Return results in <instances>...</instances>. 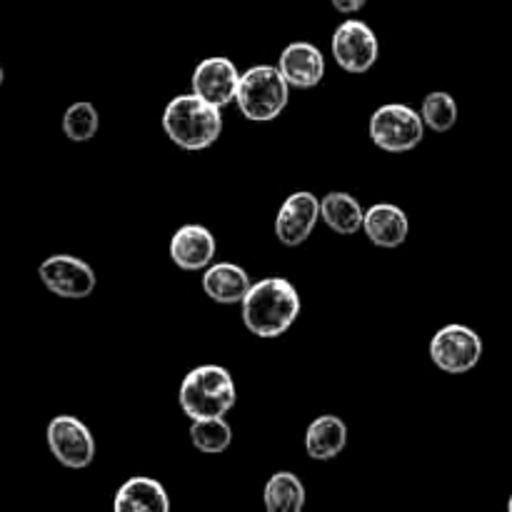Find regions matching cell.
<instances>
[{
    "label": "cell",
    "mask_w": 512,
    "mask_h": 512,
    "mask_svg": "<svg viewBox=\"0 0 512 512\" xmlns=\"http://www.w3.org/2000/svg\"><path fill=\"white\" fill-rule=\"evenodd\" d=\"M300 295L285 278H265L243 300V323L258 338H280L300 315Z\"/></svg>",
    "instance_id": "cell-1"
},
{
    "label": "cell",
    "mask_w": 512,
    "mask_h": 512,
    "mask_svg": "<svg viewBox=\"0 0 512 512\" xmlns=\"http://www.w3.org/2000/svg\"><path fill=\"white\" fill-rule=\"evenodd\" d=\"M163 128L168 138L183 150H205L223 133V115L218 105L200 95H178L163 113Z\"/></svg>",
    "instance_id": "cell-2"
},
{
    "label": "cell",
    "mask_w": 512,
    "mask_h": 512,
    "mask_svg": "<svg viewBox=\"0 0 512 512\" xmlns=\"http://www.w3.org/2000/svg\"><path fill=\"white\" fill-rule=\"evenodd\" d=\"M235 383L220 365H200L185 375L180 385V408L190 420L225 418L235 405Z\"/></svg>",
    "instance_id": "cell-3"
},
{
    "label": "cell",
    "mask_w": 512,
    "mask_h": 512,
    "mask_svg": "<svg viewBox=\"0 0 512 512\" xmlns=\"http://www.w3.org/2000/svg\"><path fill=\"white\" fill-rule=\"evenodd\" d=\"M288 100L290 83L280 73V68H273V65H253L240 78L235 103H238L240 113L248 120L268 123V120H275L283 113Z\"/></svg>",
    "instance_id": "cell-4"
},
{
    "label": "cell",
    "mask_w": 512,
    "mask_h": 512,
    "mask_svg": "<svg viewBox=\"0 0 512 512\" xmlns=\"http://www.w3.org/2000/svg\"><path fill=\"white\" fill-rule=\"evenodd\" d=\"M425 135L423 115L400 103L378 108L370 118V138L385 153H410Z\"/></svg>",
    "instance_id": "cell-5"
},
{
    "label": "cell",
    "mask_w": 512,
    "mask_h": 512,
    "mask_svg": "<svg viewBox=\"0 0 512 512\" xmlns=\"http://www.w3.org/2000/svg\"><path fill=\"white\" fill-rule=\"evenodd\" d=\"M430 358L443 373L465 375L483 358V340L468 325H445L430 340Z\"/></svg>",
    "instance_id": "cell-6"
},
{
    "label": "cell",
    "mask_w": 512,
    "mask_h": 512,
    "mask_svg": "<svg viewBox=\"0 0 512 512\" xmlns=\"http://www.w3.org/2000/svg\"><path fill=\"white\" fill-rule=\"evenodd\" d=\"M48 448L60 465L83 470L95 458V440L88 425L73 415H58L48 425Z\"/></svg>",
    "instance_id": "cell-7"
},
{
    "label": "cell",
    "mask_w": 512,
    "mask_h": 512,
    "mask_svg": "<svg viewBox=\"0 0 512 512\" xmlns=\"http://www.w3.org/2000/svg\"><path fill=\"white\" fill-rule=\"evenodd\" d=\"M380 43L368 23L363 20H345L333 35V58L345 73L363 75L375 65Z\"/></svg>",
    "instance_id": "cell-8"
},
{
    "label": "cell",
    "mask_w": 512,
    "mask_h": 512,
    "mask_svg": "<svg viewBox=\"0 0 512 512\" xmlns=\"http://www.w3.org/2000/svg\"><path fill=\"white\" fill-rule=\"evenodd\" d=\"M40 283L58 298L80 300L88 298L95 290V273L85 260L73 258V255H53L43 260L38 268Z\"/></svg>",
    "instance_id": "cell-9"
},
{
    "label": "cell",
    "mask_w": 512,
    "mask_h": 512,
    "mask_svg": "<svg viewBox=\"0 0 512 512\" xmlns=\"http://www.w3.org/2000/svg\"><path fill=\"white\" fill-rule=\"evenodd\" d=\"M318 218H323L320 200L308 190H298L280 205V213L275 218V235L283 245L295 248L310 238V233L318 225Z\"/></svg>",
    "instance_id": "cell-10"
},
{
    "label": "cell",
    "mask_w": 512,
    "mask_h": 512,
    "mask_svg": "<svg viewBox=\"0 0 512 512\" xmlns=\"http://www.w3.org/2000/svg\"><path fill=\"white\" fill-rule=\"evenodd\" d=\"M240 78L238 68L228 58H205L200 60L193 73V93L208 103L225 108L238 98Z\"/></svg>",
    "instance_id": "cell-11"
},
{
    "label": "cell",
    "mask_w": 512,
    "mask_h": 512,
    "mask_svg": "<svg viewBox=\"0 0 512 512\" xmlns=\"http://www.w3.org/2000/svg\"><path fill=\"white\" fill-rule=\"evenodd\" d=\"M170 258L180 270L198 273L215 258V238L203 225H183L170 240Z\"/></svg>",
    "instance_id": "cell-12"
},
{
    "label": "cell",
    "mask_w": 512,
    "mask_h": 512,
    "mask_svg": "<svg viewBox=\"0 0 512 512\" xmlns=\"http://www.w3.org/2000/svg\"><path fill=\"white\" fill-rule=\"evenodd\" d=\"M280 73L293 88H315L325 75V58L313 43H290L280 53Z\"/></svg>",
    "instance_id": "cell-13"
},
{
    "label": "cell",
    "mask_w": 512,
    "mask_h": 512,
    "mask_svg": "<svg viewBox=\"0 0 512 512\" xmlns=\"http://www.w3.org/2000/svg\"><path fill=\"white\" fill-rule=\"evenodd\" d=\"M365 235L378 248H400L408 240V215L393 203H378L365 210Z\"/></svg>",
    "instance_id": "cell-14"
},
{
    "label": "cell",
    "mask_w": 512,
    "mask_h": 512,
    "mask_svg": "<svg viewBox=\"0 0 512 512\" xmlns=\"http://www.w3.org/2000/svg\"><path fill=\"white\" fill-rule=\"evenodd\" d=\"M250 288H253V283H250L248 273L235 263L208 265L203 273L205 295L220 305L243 303Z\"/></svg>",
    "instance_id": "cell-15"
},
{
    "label": "cell",
    "mask_w": 512,
    "mask_h": 512,
    "mask_svg": "<svg viewBox=\"0 0 512 512\" xmlns=\"http://www.w3.org/2000/svg\"><path fill=\"white\" fill-rule=\"evenodd\" d=\"M115 512H168L170 498L153 478H130L115 493Z\"/></svg>",
    "instance_id": "cell-16"
},
{
    "label": "cell",
    "mask_w": 512,
    "mask_h": 512,
    "mask_svg": "<svg viewBox=\"0 0 512 512\" xmlns=\"http://www.w3.org/2000/svg\"><path fill=\"white\" fill-rule=\"evenodd\" d=\"M345 443H348V428L335 415H320L305 433V450L313 460L338 458L345 450Z\"/></svg>",
    "instance_id": "cell-17"
},
{
    "label": "cell",
    "mask_w": 512,
    "mask_h": 512,
    "mask_svg": "<svg viewBox=\"0 0 512 512\" xmlns=\"http://www.w3.org/2000/svg\"><path fill=\"white\" fill-rule=\"evenodd\" d=\"M320 213H323L325 225L338 235H355L365 225V210L360 208L358 200L338 190L320 200Z\"/></svg>",
    "instance_id": "cell-18"
},
{
    "label": "cell",
    "mask_w": 512,
    "mask_h": 512,
    "mask_svg": "<svg viewBox=\"0 0 512 512\" xmlns=\"http://www.w3.org/2000/svg\"><path fill=\"white\" fill-rule=\"evenodd\" d=\"M265 508L270 512H300L305 505V485L288 470H280L265 485Z\"/></svg>",
    "instance_id": "cell-19"
},
{
    "label": "cell",
    "mask_w": 512,
    "mask_h": 512,
    "mask_svg": "<svg viewBox=\"0 0 512 512\" xmlns=\"http://www.w3.org/2000/svg\"><path fill=\"white\" fill-rule=\"evenodd\" d=\"M190 440L195 448L205 455H220L233 443V430L223 418L193 420L190 425Z\"/></svg>",
    "instance_id": "cell-20"
},
{
    "label": "cell",
    "mask_w": 512,
    "mask_h": 512,
    "mask_svg": "<svg viewBox=\"0 0 512 512\" xmlns=\"http://www.w3.org/2000/svg\"><path fill=\"white\" fill-rule=\"evenodd\" d=\"M420 115H423L425 125L430 130H435V133H448L458 123V103H455V98L450 93L435 90V93H428L423 98Z\"/></svg>",
    "instance_id": "cell-21"
},
{
    "label": "cell",
    "mask_w": 512,
    "mask_h": 512,
    "mask_svg": "<svg viewBox=\"0 0 512 512\" xmlns=\"http://www.w3.org/2000/svg\"><path fill=\"white\" fill-rule=\"evenodd\" d=\"M100 128V115L95 110L93 103H73L63 115V133L68 135L75 143H85V140H93L95 133Z\"/></svg>",
    "instance_id": "cell-22"
},
{
    "label": "cell",
    "mask_w": 512,
    "mask_h": 512,
    "mask_svg": "<svg viewBox=\"0 0 512 512\" xmlns=\"http://www.w3.org/2000/svg\"><path fill=\"white\" fill-rule=\"evenodd\" d=\"M330 3H333V8L338 13H358V10L365 8L368 0H330Z\"/></svg>",
    "instance_id": "cell-23"
},
{
    "label": "cell",
    "mask_w": 512,
    "mask_h": 512,
    "mask_svg": "<svg viewBox=\"0 0 512 512\" xmlns=\"http://www.w3.org/2000/svg\"><path fill=\"white\" fill-rule=\"evenodd\" d=\"M508 508H510V512H512V498H510V503H508Z\"/></svg>",
    "instance_id": "cell-24"
}]
</instances>
